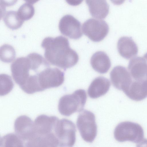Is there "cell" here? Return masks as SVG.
<instances>
[{"instance_id": "d4e9b609", "label": "cell", "mask_w": 147, "mask_h": 147, "mask_svg": "<svg viewBox=\"0 0 147 147\" xmlns=\"http://www.w3.org/2000/svg\"><path fill=\"white\" fill-rule=\"evenodd\" d=\"M114 4L116 5H120L122 4L125 0H110Z\"/></svg>"}, {"instance_id": "30bf717a", "label": "cell", "mask_w": 147, "mask_h": 147, "mask_svg": "<svg viewBox=\"0 0 147 147\" xmlns=\"http://www.w3.org/2000/svg\"><path fill=\"white\" fill-rule=\"evenodd\" d=\"M14 128L16 134L25 144L36 134L34 122L26 115H21L17 118L14 122Z\"/></svg>"}, {"instance_id": "2e32d148", "label": "cell", "mask_w": 147, "mask_h": 147, "mask_svg": "<svg viewBox=\"0 0 147 147\" xmlns=\"http://www.w3.org/2000/svg\"><path fill=\"white\" fill-rule=\"evenodd\" d=\"M90 64L92 68L101 74L108 72L111 66V62L107 55L104 52L97 51L92 56Z\"/></svg>"}, {"instance_id": "4316f807", "label": "cell", "mask_w": 147, "mask_h": 147, "mask_svg": "<svg viewBox=\"0 0 147 147\" xmlns=\"http://www.w3.org/2000/svg\"><path fill=\"white\" fill-rule=\"evenodd\" d=\"M143 57L145 58L147 62V53L144 54Z\"/></svg>"}, {"instance_id": "603a6c76", "label": "cell", "mask_w": 147, "mask_h": 147, "mask_svg": "<svg viewBox=\"0 0 147 147\" xmlns=\"http://www.w3.org/2000/svg\"><path fill=\"white\" fill-rule=\"evenodd\" d=\"M18 0H0L1 7L4 9L6 7L13 6L15 5Z\"/></svg>"}, {"instance_id": "9c48e42d", "label": "cell", "mask_w": 147, "mask_h": 147, "mask_svg": "<svg viewBox=\"0 0 147 147\" xmlns=\"http://www.w3.org/2000/svg\"><path fill=\"white\" fill-rule=\"evenodd\" d=\"M59 28L61 34L72 39H79L83 34L80 22L70 15H65L61 18Z\"/></svg>"}, {"instance_id": "8992f818", "label": "cell", "mask_w": 147, "mask_h": 147, "mask_svg": "<svg viewBox=\"0 0 147 147\" xmlns=\"http://www.w3.org/2000/svg\"><path fill=\"white\" fill-rule=\"evenodd\" d=\"M76 127L71 121L59 119L54 128V133L59 141V146H72L76 140Z\"/></svg>"}, {"instance_id": "7a4b0ae2", "label": "cell", "mask_w": 147, "mask_h": 147, "mask_svg": "<svg viewBox=\"0 0 147 147\" xmlns=\"http://www.w3.org/2000/svg\"><path fill=\"white\" fill-rule=\"evenodd\" d=\"M44 56L51 65L65 70L76 65L79 60L77 53L70 47L68 39L60 36L45 38L41 44Z\"/></svg>"}, {"instance_id": "44dd1931", "label": "cell", "mask_w": 147, "mask_h": 147, "mask_svg": "<svg viewBox=\"0 0 147 147\" xmlns=\"http://www.w3.org/2000/svg\"><path fill=\"white\" fill-rule=\"evenodd\" d=\"M14 84L9 76L5 74L0 75V96L5 95L9 93L13 88Z\"/></svg>"}, {"instance_id": "8fae6325", "label": "cell", "mask_w": 147, "mask_h": 147, "mask_svg": "<svg viewBox=\"0 0 147 147\" xmlns=\"http://www.w3.org/2000/svg\"><path fill=\"white\" fill-rule=\"evenodd\" d=\"M111 82L116 89L125 93L132 82L129 72L126 68L121 66L115 67L110 73Z\"/></svg>"}, {"instance_id": "7c38bea8", "label": "cell", "mask_w": 147, "mask_h": 147, "mask_svg": "<svg viewBox=\"0 0 147 147\" xmlns=\"http://www.w3.org/2000/svg\"><path fill=\"white\" fill-rule=\"evenodd\" d=\"M59 119L55 116L45 115L38 116L34 122L36 134L45 135L54 133V128Z\"/></svg>"}, {"instance_id": "cb8c5ba5", "label": "cell", "mask_w": 147, "mask_h": 147, "mask_svg": "<svg viewBox=\"0 0 147 147\" xmlns=\"http://www.w3.org/2000/svg\"><path fill=\"white\" fill-rule=\"evenodd\" d=\"M67 3L69 5L76 6L80 4L84 0H65Z\"/></svg>"}, {"instance_id": "484cf974", "label": "cell", "mask_w": 147, "mask_h": 147, "mask_svg": "<svg viewBox=\"0 0 147 147\" xmlns=\"http://www.w3.org/2000/svg\"><path fill=\"white\" fill-rule=\"evenodd\" d=\"M25 1L29 3L34 4L38 2L39 0H24Z\"/></svg>"}, {"instance_id": "e0dca14e", "label": "cell", "mask_w": 147, "mask_h": 147, "mask_svg": "<svg viewBox=\"0 0 147 147\" xmlns=\"http://www.w3.org/2000/svg\"><path fill=\"white\" fill-rule=\"evenodd\" d=\"M26 147L59 146V141L54 133L45 135L35 134L25 144Z\"/></svg>"}, {"instance_id": "d6986e66", "label": "cell", "mask_w": 147, "mask_h": 147, "mask_svg": "<svg viewBox=\"0 0 147 147\" xmlns=\"http://www.w3.org/2000/svg\"><path fill=\"white\" fill-rule=\"evenodd\" d=\"M24 142L16 134H8L1 137L0 147H23Z\"/></svg>"}, {"instance_id": "ffe728a7", "label": "cell", "mask_w": 147, "mask_h": 147, "mask_svg": "<svg viewBox=\"0 0 147 147\" xmlns=\"http://www.w3.org/2000/svg\"><path fill=\"white\" fill-rule=\"evenodd\" d=\"M16 57V52L13 47L4 44L0 48V59L3 62L9 63L13 61Z\"/></svg>"}, {"instance_id": "5b68a950", "label": "cell", "mask_w": 147, "mask_h": 147, "mask_svg": "<svg viewBox=\"0 0 147 147\" xmlns=\"http://www.w3.org/2000/svg\"><path fill=\"white\" fill-rule=\"evenodd\" d=\"M76 125L83 140L88 142H92L97 133L94 114L90 111L83 110L78 115Z\"/></svg>"}, {"instance_id": "5bb4252c", "label": "cell", "mask_w": 147, "mask_h": 147, "mask_svg": "<svg viewBox=\"0 0 147 147\" xmlns=\"http://www.w3.org/2000/svg\"><path fill=\"white\" fill-rule=\"evenodd\" d=\"M117 48L120 55L129 59L136 56L138 52V46L131 37L122 36L118 40Z\"/></svg>"}, {"instance_id": "9a60e30c", "label": "cell", "mask_w": 147, "mask_h": 147, "mask_svg": "<svg viewBox=\"0 0 147 147\" xmlns=\"http://www.w3.org/2000/svg\"><path fill=\"white\" fill-rule=\"evenodd\" d=\"M86 2L92 17L102 19L108 15L109 5L106 0H86Z\"/></svg>"}, {"instance_id": "6da1fadb", "label": "cell", "mask_w": 147, "mask_h": 147, "mask_svg": "<svg viewBox=\"0 0 147 147\" xmlns=\"http://www.w3.org/2000/svg\"><path fill=\"white\" fill-rule=\"evenodd\" d=\"M49 63L40 55L33 53L17 58L11 65L12 77L25 92L29 94L43 91L39 81Z\"/></svg>"}, {"instance_id": "3957f363", "label": "cell", "mask_w": 147, "mask_h": 147, "mask_svg": "<svg viewBox=\"0 0 147 147\" xmlns=\"http://www.w3.org/2000/svg\"><path fill=\"white\" fill-rule=\"evenodd\" d=\"M114 135L115 139L119 142L129 141L138 145L147 144L143 129L136 123L129 121L120 123L115 127Z\"/></svg>"}, {"instance_id": "277c9868", "label": "cell", "mask_w": 147, "mask_h": 147, "mask_svg": "<svg viewBox=\"0 0 147 147\" xmlns=\"http://www.w3.org/2000/svg\"><path fill=\"white\" fill-rule=\"evenodd\" d=\"M86 91L79 89L72 94H66L60 99L58 109L62 115L69 116L76 112H79L83 109L87 100Z\"/></svg>"}, {"instance_id": "4fadbf2b", "label": "cell", "mask_w": 147, "mask_h": 147, "mask_svg": "<svg viewBox=\"0 0 147 147\" xmlns=\"http://www.w3.org/2000/svg\"><path fill=\"white\" fill-rule=\"evenodd\" d=\"M111 86L109 80L102 76L95 78L89 86L87 91L89 96L92 98H98L105 95Z\"/></svg>"}, {"instance_id": "ba28073f", "label": "cell", "mask_w": 147, "mask_h": 147, "mask_svg": "<svg viewBox=\"0 0 147 147\" xmlns=\"http://www.w3.org/2000/svg\"><path fill=\"white\" fill-rule=\"evenodd\" d=\"M128 68L132 78V82H136L140 83L146 93L147 62L146 59L143 57H133L129 61Z\"/></svg>"}, {"instance_id": "52a82bcc", "label": "cell", "mask_w": 147, "mask_h": 147, "mask_svg": "<svg viewBox=\"0 0 147 147\" xmlns=\"http://www.w3.org/2000/svg\"><path fill=\"white\" fill-rule=\"evenodd\" d=\"M82 29L84 34L94 42L102 40L109 31V27L106 22L97 19H88L83 24Z\"/></svg>"}, {"instance_id": "ac0fdd59", "label": "cell", "mask_w": 147, "mask_h": 147, "mask_svg": "<svg viewBox=\"0 0 147 147\" xmlns=\"http://www.w3.org/2000/svg\"><path fill=\"white\" fill-rule=\"evenodd\" d=\"M3 20L5 25L13 30L17 29L22 26L24 21L19 17L17 12L10 11L3 14Z\"/></svg>"}, {"instance_id": "7402d4cb", "label": "cell", "mask_w": 147, "mask_h": 147, "mask_svg": "<svg viewBox=\"0 0 147 147\" xmlns=\"http://www.w3.org/2000/svg\"><path fill=\"white\" fill-rule=\"evenodd\" d=\"M34 6L30 3H27L22 5L17 12L20 18L24 21L31 19L34 15Z\"/></svg>"}]
</instances>
